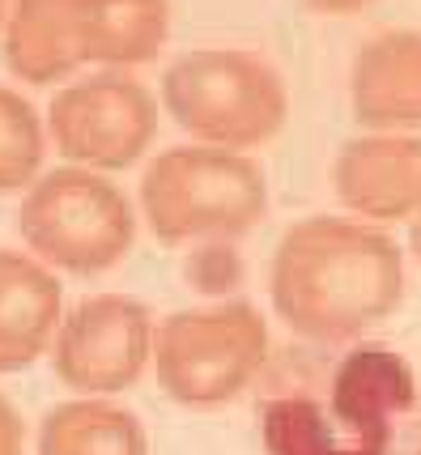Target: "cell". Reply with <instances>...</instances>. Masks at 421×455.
Instances as JSON below:
<instances>
[{
  "label": "cell",
  "mask_w": 421,
  "mask_h": 455,
  "mask_svg": "<svg viewBox=\"0 0 421 455\" xmlns=\"http://www.w3.org/2000/svg\"><path fill=\"white\" fill-rule=\"evenodd\" d=\"M404 251L375 221L311 213L268 264L273 315L306 345H353L404 302Z\"/></svg>",
  "instance_id": "obj_1"
},
{
  "label": "cell",
  "mask_w": 421,
  "mask_h": 455,
  "mask_svg": "<svg viewBox=\"0 0 421 455\" xmlns=\"http://www.w3.org/2000/svg\"><path fill=\"white\" fill-rule=\"evenodd\" d=\"M413 371L383 345H353L323 392H277L260 404L268 455H387L396 417L413 409Z\"/></svg>",
  "instance_id": "obj_2"
},
{
  "label": "cell",
  "mask_w": 421,
  "mask_h": 455,
  "mask_svg": "<svg viewBox=\"0 0 421 455\" xmlns=\"http://www.w3.org/2000/svg\"><path fill=\"white\" fill-rule=\"evenodd\" d=\"M137 209L158 243H230L268 218V179L239 149L171 145L145 166Z\"/></svg>",
  "instance_id": "obj_3"
},
{
  "label": "cell",
  "mask_w": 421,
  "mask_h": 455,
  "mask_svg": "<svg viewBox=\"0 0 421 455\" xmlns=\"http://www.w3.org/2000/svg\"><path fill=\"white\" fill-rule=\"evenodd\" d=\"M162 111L179 124L196 145L218 149H256L285 128L290 90L277 64L251 47H192L166 64Z\"/></svg>",
  "instance_id": "obj_4"
},
{
  "label": "cell",
  "mask_w": 421,
  "mask_h": 455,
  "mask_svg": "<svg viewBox=\"0 0 421 455\" xmlns=\"http://www.w3.org/2000/svg\"><path fill=\"white\" fill-rule=\"evenodd\" d=\"M132 200L111 175L90 166H56L43 171L18 209V235L26 251L68 277H99L115 268L137 243Z\"/></svg>",
  "instance_id": "obj_5"
},
{
  "label": "cell",
  "mask_w": 421,
  "mask_h": 455,
  "mask_svg": "<svg viewBox=\"0 0 421 455\" xmlns=\"http://www.w3.org/2000/svg\"><path fill=\"white\" fill-rule=\"evenodd\" d=\"M268 362V319L251 302L187 307L158 323L154 375L183 409H221L242 396Z\"/></svg>",
  "instance_id": "obj_6"
},
{
  "label": "cell",
  "mask_w": 421,
  "mask_h": 455,
  "mask_svg": "<svg viewBox=\"0 0 421 455\" xmlns=\"http://www.w3.org/2000/svg\"><path fill=\"white\" fill-rule=\"evenodd\" d=\"M162 99L128 68H99L68 81L47 107V137L60 145L73 166L90 171H128L158 137Z\"/></svg>",
  "instance_id": "obj_7"
},
{
  "label": "cell",
  "mask_w": 421,
  "mask_h": 455,
  "mask_svg": "<svg viewBox=\"0 0 421 455\" xmlns=\"http://www.w3.org/2000/svg\"><path fill=\"white\" fill-rule=\"evenodd\" d=\"M158 319L132 294H90L68 307L52 340V371L77 396H120L154 366Z\"/></svg>",
  "instance_id": "obj_8"
},
{
  "label": "cell",
  "mask_w": 421,
  "mask_h": 455,
  "mask_svg": "<svg viewBox=\"0 0 421 455\" xmlns=\"http://www.w3.org/2000/svg\"><path fill=\"white\" fill-rule=\"evenodd\" d=\"M332 192L361 221H401L421 204V137L361 132L332 158Z\"/></svg>",
  "instance_id": "obj_9"
},
{
  "label": "cell",
  "mask_w": 421,
  "mask_h": 455,
  "mask_svg": "<svg viewBox=\"0 0 421 455\" xmlns=\"http://www.w3.org/2000/svg\"><path fill=\"white\" fill-rule=\"evenodd\" d=\"M353 119L366 132H409L421 124V30L366 39L349 68Z\"/></svg>",
  "instance_id": "obj_10"
},
{
  "label": "cell",
  "mask_w": 421,
  "mask_h": 455,
  "mask_svg": "<svg viewBox=\"0 0 421 455\" xmlns=\"http://www.w3.org/2000/svg\"><path fill=\"white\" fill-rule=\"evenodd\" d=\"M60 319V273H52L30 251L0 247V375H18L52 354Z\"/></svg>",
  "instance_id": "obj_11"
},
{
  "label": "cell",
  "mask_w": 421,
  "mask_h": 455,
  "mask_svg": "<svg viewBox=\"0 0 421 455\" xmlns=\"http://www.w3.org/2000/svg\"><path fill=\"white\" fill-rule=\"evenodd\" d=\"M0 43H4V64L13 68V77L30 85H52L77 73L85 64L77 0H13Z\"/></svg>",
  "instance_id": "obj_12"
},
{
  "label": "cell",
  "mask_w": 421,
  "mask_h": 455,
  "mask_svg": "<svg viewBox=\"0 0 421 455\" xmlns=\"http://www.w3.org/2000/svg\"><path fill=\"white\" fill-rule=\"evenodd\" d=\"M77 26L85 64L132 68L162 52L171 35L166 0H77Z\"/></svg>",
  "instance_id": "obj_13"
},
{
  "label": "cell",
  "mask_w": 421,
  "mask_h": 455,
  "mask_svg": "<svg viewBox=\"0 0 421 455\" xmlns=\"http://www.w3.org/2000/svg\"><path fill=\"white\" fill-rule=\"evenodd\" d=\"M35 455H149V435L107 396H73L43 413Z\"/></svg>",
  "instance_id": "obj_14"
},
{
  "label": "cell",
  "mask_w": 421,
  "mask_h": 455,
  "mask_svg": "<svg viewBox=\"0 0 421 455\" xmlns=\"http://www.w3.org/2000/svg\"><path fill=\"white\" fill-rule=\"evenodd\" d=\"M43 149H47V124L30 99L0 85V192H26L43 166Z\"/></svg>",
  "instance_id": "obj_15"
},
{
  "label": "cell",
  "mask_w": 421,
  "mask_h": 455,
  "mask_svg": "<svg viewBox=\"0 0 421 455\" xmlns=\"http://www.w3.org/2000/svg\"><path fill=\"white\" fill-rule=\"evenodd\" d=\"M0 455H26V430L21 417L13 413V404L0 396Z\"/></svg>",
  "instance_id": "obj_16"
},
{
  "label": "cell",
  "mask_w": 421,
  "mask_h": 455,
  "mask_svg": "<svg viewBox=\"0 0 421 455\" xmlns=\"http://www.w3.org/2000/svg\"><path fill=\"white\" fill-rule=\"evenodd\" d=\"M302 4L315 9V13H328V18H353L366 4H375V0H302Z\"/></svg>",
  "instance_id": "obj_17"
},
{
  "label": "cell",
  "mask_w": 421,
  "mask_h": 455,
  "mask_svg": "<svg viewBox=\"0 0 421 455\" xmlns=\"http://www.w3.org/2000/svg\"><path fill=\"white\" fill-rule=\"evenodd\" d=\"M413 256L421 259V204H417V213H413Z\"/></svg>",
  "instance_id": "obj_18"
},
{
  "label": "cell",
  "mask_w": 421,
  "mask_h": 455,
  "mask_svg": "<svg viewBox=\"0 0 421 455\" xmlns=\"http://www.w3.org/2000/svg\"><path fill=\"white\" fill-rule=\"evenodd\" d=\"M9 9H13V0H0V30H4V18H9Z\"/></svg>",
  "instance_id": "obj_19"
},
{
  "label": "cell",
  "mask_w": 421,
  "mask_h": 455,
  "mask_svg": "<svg viewBox=\"0 0 421 455\" xmlns=\"http://www.w3.org/2000/svg\"><path fill=\"white\" fill-rule=\"evenodd\" d=\"M417 455H421V451H417Z\"/></svg>",
  "instance_id": "obj_20"
}]
</instances>
